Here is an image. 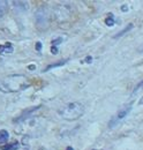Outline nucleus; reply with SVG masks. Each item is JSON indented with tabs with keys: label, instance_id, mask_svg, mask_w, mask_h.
Here are the masks:
<instances>
[{
	"label": "nucleus",
	"instance_id": "1",
	"mask_svg": "<svg viewBox=\"0 0 143 150\" xmlns=\"http://www.w3.org/2000/svg\"><path fill=\"white\" fill-rule=\"evenodd\" d=\"M30 81L24 75H9L0 80V91L2 93H16L30 87Z\"/></svg>",
	"mask_w": 143,
	"mask_h": 150
},
{
	"label": "nucleus",
	"instance_id": "2",
	"mask_svg": "<svg viewBox=\"0 0 143 150\" xmlns=\"http://www.w3.org/2000/svg\"><path fill=\"white\" fill-rule=\"evenodd\" d=\"M83 113H84V105L80 102L69 103L59 111V114L61 115V118L65 120H68V121L77 120L80 117L83 115Z\"/></svg>",
	"mask_w": 143,
	"mask_h": 150
},
{
	"label": "nucleus",
	"instance_id": "3",
	"mask_svg": "<svg viewBox=\"0 0 143 150\" xmlns=\"http://www.w3.org/2000/svg\"><path fill=\"white\" fill-rule=\"evenodd\" d=\"M36 24L39 29H45L49 25V9L45 6L39 7L35 13Z\"/></svg>",
	"mask_w": 143,
	"mask_h": 150
},
{
	"label": "nucleus",
	"instance_id": "4",
	"mask_svg": "<svg viewBox=\"0 0 143 150\" xmlns=\"http://www.w3.org/2000/svg\"><path fill=\"white\" fill-rule=\"evenodd\" d=\"M130 110H132V103L130 104H128V105H125V106H122L118 112L117 114L111 119V121H110V127H113L115 124H118L120 120H122L125 117L128 115V113L130 112Z\"/></svg>",
	"mask_w": 143,
	"mask_h": 150
},
{
	"label": "nucleus",
	"instance_id": "5",
	"mask_svg": "<svg viewBox=\"0 0 143 150\" xmlns=\"http://www.w3.org/2000/svg\"><path fill=\"white\" fill-rule=\"evenodd\" d=\"M42 106H35V108H31V109H28L27 111H24V112L22 113L18 118H16V119H14V122H22V121H24L25 119H28L31 114L34 112H36L37 110H39Z\"/></svg>",
	"mask_w": 143,
	"mask_h": 150
},
{
	"label": "nucleus",
	"instance_id": "6",
	"mask_svg": "<svg viewBox=\"0 0 143 150\" xmlns=\"http://www.w3.org/2000/svg\"><path fill=\"white\" fill-rule=\"evenodd\" d=\"M14 51V47L12 45V43H6V44H2L0 45V54H9V53H13Z\"/></svg>",
	"mask_w": 143,
	"mask_h": 150
},
{
	"label": "nucleus",
	"instance_id": "7",
	"mask_svg": "<svg viewBox=\"0 0 143 150\" xmlns=\"http://www.w3.org/2000/svg\"><path fill=\"white\" fill-rule=\"evenodd\" d=\"M13 4H14L15 9H20L22 12L28 11V8H29V4L27 1H14Z\"/></svg>",
	"mask_w": 143,
	"mask_h": 150
},
{
	"label": "nucleus",
	"instance_id": "8",
	"mask_svg": "<svg viewBox=\"0 0 143 150\" xmlns=\"http://www.w3.org/2000/svg\"><path fill=\"white\" fill-rule=\"evenodd\" d=\"M7 9H8V1L0 0V19L4 18V15L7 12Z\"/></svg>",
	"mask_w": 143,
	"mask_h": 150
},
{
	"label": "nucleus",
	"instance_id": "9",
	"mask_svg": "<svg viewBox=\"0 0 143 150\" xmlns=\"http://www.w3.org/2000/svg\"><path fill=\"white\" fill-rule=\"evenodd\" d=\"M8 139H9L8 132L5 131V129H1V131H0V144L6 143V142L8 141Z\"/></svg>",
	"mask_w": 143,
	"mask_h": 150
},
{
	"label": "nucleus",
	"instance_id": "10",
	"mask_svg": "<svg viewBox=\"0 0 143 150\" xmlns=\"http://www.w3.org/2000/svg\"><path fill=\"white\" fill-rule=\"evenodd\" d=\"M20 144L18 142H13L11 144H7V146H2L1 147V150H18Z\"/></svg>",
	"mask_w": 143,
	"mask_h": 150
},
{
	"label": "nucleus",
	"instance_id": "11",
	"mask_svg": "<svg viewBox=\"0 0 143 150\" xmlns=\"http://www.w3.org/2000/svg\"><path fill=\"white\" fill-rule=\"evenodd\" d=\"M66 61L67 60H60L59 62H55V64H51V65H49L45 69H44V72H47V71H50L51 68H54V67H59V66H62V65H65L66 64Z\"/></svg>",
	"mask_w": 143,
	"mask_h": 150
},
{
	"label": "nucleus",
	"instance_id": "12",
	"mask_svg": "<svg viewBox=\"0 0 143 150\" xmlns=\"http://www.w3.org/2000/svg\"><path fill=\"white\" fill-rule=\"evenodd\" d=\"M133 27H134V25H133V23H129V24H128V27H126L125 29H122L118 35H115V36H114V38H119V37H121V36H124L126 33H128L130 29H133Z\"/></svg>",
	"mask_w": 143,
	"mask_h": 150
},
{
	"label": "nucleus",
	"instance_id": "13",
	"mask_svg": "<svg viewBox=\"0 0 143 150\" xmlns=\"http://www.w3.org/2000/svg\"><path fill=\"white\" fill-rule=\"evenodd\" d=\"M105 23H106V25H108V27L114 25L115 20H114V15H113L112 13H110V14H108V16H107L106 20H105Z\"/></svg>",
	"mask_w": 143,
	"mask_h": 150
},
{
	"label": "nucleus",
	"instance_id": "14",
	"mask_svg": "<svg viewBox=\"0 0 143 150\" xmlns=\"http://www.w3.org/2000/svg\"><path fill=\"white\" fill-rule=\"evenodd\" d=\"M141 89H143V81H141V82H140V83H139V84H137V86L134 88V90H133V95L137 94V93H139Z\"/></svg>",
	"mask_w": 143,
	"mask_h": 150
},
{
	"label": "nucleus",
	"instance_id": "15",
	"mask_svg": "<svg viewBox=\"0 0 143 150\" xmlns=\"http://www.w3.org/2000/svg\"><path fill=\"white\" fill-rule=\"evenodd\" d=\"M60 42H62V38H57V39L52 40V44H53V46H58L60 44Z\"/></svg>",
	"mask_w": 143,
	"mask_h": 150
},
{
	"label": "nucleus",
	"instance_id": "16",
	"mask_svg": "<svg viewBox=\"0 0 143 150\" xmlns=\"http://www.w3.org/2000/svg\"><path fill=\"white\" fill-rule=\"evenodd\" d=\"M51 52H52V54H57L58 53V47L57 46H52L51 47Z\"/></svg>",
	"mask_w": 143,
	"mask_h": 150
},
{
	"label": "nucleus",
	"instance_id": "17",
	"mask_svg": "<svg viewBox=\"0 0 143 150\" xmlns=\"http://www.w3.org/2000/svg\"><path fill=\"white\" fill-rule=\"evenodd\" d=\"M40 49H42V44H40V42H37V44H36V50H37V51H40Z\"/></svg>",
	"mask_w": 143,
	"mask_h": 150
},
{
	"label": "nucleus",
	"instance_id": "18",
	"mask_svg": "<svg viewBox=\"0 0 143 150\" xmlns=\"http://www.w3.org/2000/svg\"><path fill=\"white\" fill-rule=\"evenodd\" d=\"M139 52H140V53H143V44L139 47Z\"/></svg>",
	"mask_w": 143,
	"mask_h": 150
},
{
	"label": "nucleus",
	"instance_id": "19",
	"mask_svg": "<svg viewBox=\"0 0 143 150\" xmlns=\"http://www.w3.org/2000/svg\"><path fill=\"white\" fill-rule=\"evenodd\" d=\"M86 60H87V62H91L92 58H91V57H87V59H86Z\"/></svg>",
	"mask_w": 143,
	"mask_h": 150
},
{
	"label": "nucleus",
	"instance_id": "20",
	"mask_svg": "<svg viewBox=\"0 0 143 150\" xmlns=\"http://www.w3.org/2000/svg\"><path fill=\"white\" fill-rule=\"evenodd\" d=\"M121 9H122V11H124V12H125V11H127V9H128V8H127V7H126V5H124V7H122V8H121Z\"/></svg>",
	"mask_w": 143,
	"mask_h": 150
},
{
	"label": "nucleus",
	"instance_id": "21",
	"mask_svg": "<svg viewBox=\"0 0 143 150\" xmlns=\"http://www.w3.org/2000/svg\"><path fill=\"white\" fill-rule=\"evenodd\" d=\"M34 68H35V66H34V65H30V66H29V69H34Z\"/></svg>",
	"mask_w": 143,
	"mask_h": 150
},
{
	"label": "nucleus",
	"instance_id": "22",
	"mask_svg": "<svg viewBox=\"0 0 143 150\" xmlns=\"http://www.w3.org/2000/svg\"><path fill=\"white\" fill-rule=\"evenodd\" d=\"M66 150H74V149H73L72 147H68V148H67V149H66Z\"/></svg>",
	"mask_w": 143,
	"mask_h": 150
},
{
	"label": "nucleus",
	"instance_id": "23",
	"mask_svg": "<svg viewBox=\"0 0 143 150\" xmlns=\"http://www.w3.org/2000/svg\"><path fill=\"white\" fill-rule=\"evenodd\" d=\"M140 104H143V99L141 100V102H140Z\"/></svg>",
	"mask_w": 143,
	"mask_h": 150
},
{
	"label": "nucleus",
	"instance_id": "24",
	"mask_svg": "<svg viewBox=\"0 0 143 150\" xmlns=\"http://www.w3.org/2000/svg\"><path fill=\"white\" fill-rule=\"evenodd\" d=\"M93 150H97V149H93Z\"/></svg>",
	"mask_w": 143,
	"mask_h": 150
}]
</instances>
